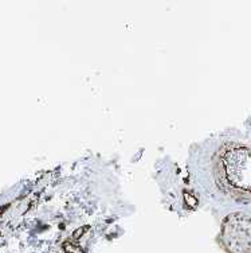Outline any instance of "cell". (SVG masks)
<instances>
[{
	"label": "cell",
	"instance_id": "6da1fadb",
	"mask_svg": "<svg viewBox=\"0 0 251 253\" xmlns=\"http://www.w3.org/2000/svg\"><path fill=\"white\" fill-rule=\"evenodd\" d=\"M183 198L185 205H187L188 208H191V209H193V208H196V206H198V200H196L191 193H188V191H184Z\"/></svg>",
	"mask_w": 251,
	"mask_h": 253
},
{
	"label": "cell",
	"instance_id": "7a4b0ae2",
	"mask_svg": "<svg viewBox=\"0 0 251 253\" xmlns=\"http://www.w3.org/2000/svg\"><path fill=\"white\" fill-rule=\"evenodd\" d=\"M63 249L66 253H83V251L78 245H74L72 243H65L63 244Z\"/></svg>",
	"mask_w": 251,
	"mask_h": 253
},
{
	"label": "cell",
	"instance_id": "3957f363",
	"mask_svg": "<svg viewBox=\"0 0 251 253\" xmlns=\"http://www.w3.org/2000/svg\"><path fill=\"white\" fill-rule=\"evenodd\" d=\"M89 228H90L89 225H86V226H81V228H78L77 230H75V232L72 233V239H74V240H79V239H81V237H82L83 234L86 233L87 230H89Z\"/></svg>",
	"mask_w": 251,
	"mask_h": 253
},
{
	"label": "cell",
	"instance_id": "277c9868",
	"mask_svg": "<svg viewBox=\"0 0 251 253\" xmlns=\"http://www.w3.org/2000/svg\"><path fill=\"white\" fill-rule=\"evenodd\" d=\"M7 208H8V205H4V206H1V208H0V214H1V213H4V210L7 209Z\"/></svg>",
	"mask_w": 251,
	"mask_h": 253
}]
</instances>
